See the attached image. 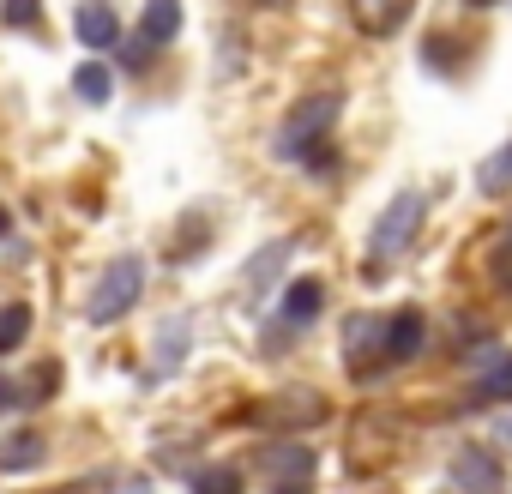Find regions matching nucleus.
I'll use <instances>...</instances> for the list:
<instances>
[{
    "instance_id": "f8f14e48",
    "label": "nucleus",
    "mask_w": 512,
    "mask_h": 494,
    "mask_svg": "<svg viewBox=\"0 0 512 494\" xmlns=\"http://www.w3.org/2000/svg\"><path fill=\"white\" fill-rule=\"evenodd\" d=\"M266 464H272L278 488H284V482H308V476H314V452H308V446H272V452H266Z\"/></svg>"
},
{
    "instance_id": "4468645a",
    "label": "nucleus",
    "mask_w": 512,
    "mask_h": 494,
    "mask_svg": "<svg viewBox=\"0 0 512 494\" xmlns=\"http://www.w3.org/2000/svg\"><path fill=\"white\" fill-rule=\"evenodd\" d=\"M25 338H31V308H25V302L0 308V356H13Z\"/></svg>"
},
{
    "instance_id": "aec40b11",
    "label": "nucleus",
    "mask_w": 512,
    "mask_h": 494,
    "mask_svg": "<svg viewBox=\"0 0 512 494\" xmlns=\"http://www.w3.org/2000/svg\"><path fill=\"white\" fill-rule=\"evenodd\" d=\"M0 410H19V386L13 380H0Z\"/></svg>"
},
{
    "instance_id": "b1692460",
    "label": "nucleus",
    "mask_w": 512,
    "mask_h": 494,
    "mask_svg": "<svg viewBox=\"0 0 512 494\" xmlns=\"http://www.w3.org/2000/svg\"><path fill=\"white\" fill-rule=\"evenodd\" d=\"M476 7H488V0H476Z\"/></svg>"
},
{
    "instance_id": "4be33fe9",
    "label": "nucleus",
    "mask_w": 512,
    "mask_h": 494,
    "mask_svg": "<svg viewBox=\"0 0 512 494\" xmlns=\"http://www.w3.org/2000/svg\"><path fill=\"white\" fill-rule=\"evenodd\" d=\"M7 229H13V217H7V205H0V235H7Z\"/></svg>"
},
{
    "instance_id": "412c9836",
    "label": "nucleus",
    "mask_w": 512,
    "mask_h": 494,
    "mask_svg": "<svg viewBox=\"0 0 512 494\" xmlns=\"http://www.w3.org/2000/svg\"><path fill=\"white\" fill-rule=\"evenodd\" d=\"M278 494H308V482H284V488H278Z\"/></svg>"
},
{
    "instance_id": "393cba45",
    "label": "nucleus",
    "mask_w": 512,
    "mask_h": 494,
    "mask_svg": "<svg viewBox=\"0 0 512 494\" xmlns=\"http://www.w3.org/2000/svg\"><path fill=\"white\" fill-rule=\"evenodd\" d=\"M506 434H512V422H506Z\"/></svg>"
},
{
    "instance_id": "ddd939ff",
    "label": "nucleus",
    "mask_w": 512,
    "mask_h": 494,
    "mask_svg": "<svg viewBox=\"0 0 512 494\" xmlns=\"http://www.w3.org/2000/svg\"><path fill=\"white\" fill-rule=\"evenodd\" d=\"M73 91H79L85 103H109V91H115V73H109L103 61H85V67L73 73Z\"/></svg>"
},
{
    "instance_id": "f03ea898",
    "label": "nucleus",
    "mask_w": 512,
    "mask_h": 494,
    "mask_svg": "<svg viewBox=\"0 0 512 494\" xmlns=\"http://www.w3.org/2000/svg\"><path fill=\"white\" fill-rule=\"evenodd\" d=\"M139 296H145V260L121 254V260L103 266L85 314H91V326H115V320H127V308H139Z\"/></svg>"
},
{
    "instance_id": "9d476101",
    "label": "nucleus",
    "mask_w": 512,
    "mask_h": 494,
    "mask_svg": "<svg viewBox=\"0 0 512 494\" xmlns=\"http://www.w3.org/2000/svg\"><path fill=\"white\" fill-rule=\"evenodd\" d=\"M73 31H79L85 49H115V43H121V19H115L109 7H79V25H73Z\"/></svg>"
},
{
    "instance_id": "1a4fd4ad",
    "label": "nucleus",
    "mask_w": 512,
    "mask_h": 494,
    "mask_svg": "<svg viewBox=\"0 0 512 494\" xmlns=\"http://www.w3.org/2000/svg\"><path fill=\"white\" fill-rule=\"evenodd\" d=\"M43 452H49V440H43L37 428H19V434L0 440V470H37Z\"/></svg>"
},
{
    "instance_id": "2eb2a0df",
    "label": "nucleus",
    "mask_w": 512,
    "mask_h": 494,
    "mask_svg": "<svg viewBox=\"0 0 512 494\" xmlns=\"http://www.w3.org/2000/svg\"><path fill=\"white\" fill-rule=\"evenodd\" d=\"M284 254H290V247H284V241H272V247H260V260H253V266H247V284H241V290H247V296H260V290L272 284V272H278V260H284Z\"/></svg>"
},
{
    "instance_id": "423d86ee",
    "label": "nucleus",
    "mask_w": 512,
    "mask_h": 494,
    "mask_svg": "<svg viewBox=\"0 0 512 494\" xmlns=\"http://www.w3.org/2000/svg\"><path fill=\"white\" fill-rule=\"evenodd\" d=\"M320 308H326V284L320 278H296L290 290H284V326H314L320 320Z\"/></svg>"
},
{
    "instance_id": "6ab92c4d",
    "label": "nucleus",
    "mask_w": 512,
    "mask_h": 494,
    "mask_svg": "<svg viewBox=\"0 0 512 494\" xmlns=\"http://www.w3.org/2000/svg\"><path fill=\"white\" fill-rule=\"evenodd\" d=\"M0 19H7V25H37V0H0Z\"/></svg>"
},
{
    "instance_id": "6e6552de",
    "label": "nucleus",
    "mask_w": 512,
    "mask_h": 494,
    "mask_svg": "<svg viewBox=\"0 0 512 494\" xmlns=\"http://www.w3.org/2000/svg\"><path fill=\"white\" fill-rule=\"evenodd\" d=\"M476 368H482V398L488 404H512V350H482Z\"/></svg>"
},
{
    "instance_id": "39448f33",
    "label": "nucleus",
    "mask_w": 512,
    "mask_h": 494,
    "mask_svg": "<svg viewBox=\"0 0 512 494\" xmlns=\"http://www.w3.org/2000/svg\"><path fill=\"white\" fill-rule=\"evenodd\" d=\"M422 344H428V320H422V308L392 314V326H386V362H416Z\"/></svg>"
},
{
    "instance_id": "5701e85b",
    "label": "nucleus",
    "mask_w": 512,
    "mask_h": 494,
    "mask_svg": "<svg viewBox=\"0 0 512 494\" xmlns=\"http://www.w3.org/2000/svg\"><path fill=\"white\" fill-rule=\"evenodd\" d=\"M266 7H284V0H266Z\"/></svg>"
},
{
    "instance_id": "7ed1b4c3",
    "label": "nucleus",
    "mask_w": 512,
    "mask_h": 494,
    "mask_svg": "<svg viewBox=\"0 0 512 494\" xmlns=\"http://www.w3.org/2000/svg\"><path fill=\"white\" fill-rule=\"evenodd\" d=\"M422 211H428V199L416 193V187H404L386 211H380V223H374V260H398L404 254V247H410V235L422 229Z\"/></svg>"
},
{
    "instance_id": "20e7f679",
    "label": "nucleus",
    "mask_w": 512,
    "mask_h": 494,
    "mask_svg": "<svg viewBox=\"0 0 512 494\" xmlns=\"http://www.w3.org/2000/svg\"><path fill=\"white\" fill-rule=\"evenodd\" d=\"M452 482H458L464 494H500L506 470H500V458H494V452L464 446V452H452Z\"/></svg>"
},
{
    "instance_id": "dca6fc26",
    "label": "nucleus",
    "mask_w": 512,
    "mask_h": 494,
    "mask_svg": "<svg viewBox=\"0 0 512 494\" xmlns=\"http://www.w3.org/2000/svg\"><path fill=\"white\" fill-rule=\"evenodd\" d=\"M193 494H241V470L235 464H211L193 476Z\"/></svg>"
},
{
    "instance_id": "9b49d317",
    "label": "nucleus",
    "mask_w": 512,
    "mask_h": 494,
    "mask_svg": "<svg viewBox=\"0 0 512 494\" xmlns=\"http://www.w3.org/2000/svg\"><path fill=\"white\" fill-rule=\"evenodd\" d=\"M175 31H181V0H145V19H139V37H145V49L169 43Z\"/></svg>"
},
{
    "instance_id": "0eeeda50",
    "label": "nucleus",
    "mask_w": 512,
    "mask_h": 494,
    "mask_svg": "<svg viewBox=\"0 0 512 494\" xmlns=\"http://www.w3.org/2000/svg\"><path fill=\"white\" fill-rule=\"evenodd\" d=\"M350 13H356L362 31L386 37V31H398V25L410 19V0H350Z\"/></svg>"
},
{
    "instance_id": "f3484780",
    "label": "nucleus",
    "mask_w": 512,
    "mask_h": 494,
    "mask_svg": "<svg viewBox=\"0 0 512 494\" xmlns=\"http://www.w3.org/2000/svg\"><path fill=\"white\" fill-rule=\"evenodd\" d=\"M187 332H193V320H169V326H163V338H157V368H163V374L181 362V344H187Z\"/></svg>"
},
{
    "instance_id": "a211bd4d",
    "label": "nucleus",
    "mask_w": 512,
    "mask_h": 494,
    "mask_svg": "<svg viewBox=\"0 0 512 494\" xmlns=\"http://www.w3.org/2000/svg\"><path fill=\"white\" fill-rule=\"evenodd\" d=\"M488 272H494V284H500V290H512V223H506V229H500V241H494Z\"/></svg>"
},
{
    "instance_id": "f257e3e1",
    "label": "nucleus",
    "mask_w": 512,
    "mask_h": 494,
    "mask_svg": "<svg viewBox=\"0 0 512 494\" xmlns=\"http://www.w3.org/2000/svg\"><path fill=\"white\" fill-rule=\"evenodd\" d=\"M338 115H344V97H338V91L302 97V103L290 109V121L278 127V157H308V151H320L326 133L338 127Z\"/></svg>"
}]
</instances>
